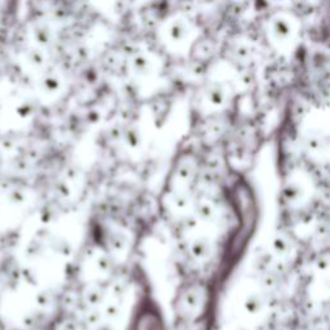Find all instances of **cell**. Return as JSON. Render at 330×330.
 I'll return each mask as SVG.
<instances>
[{
    "instance_id": "obj_1",
    "label": "cell",
    "mask_w": 330,
    "mask_h": 330,
    "mask_svg": "<svg viewBox=\"0 0 330 330\" xmlns=\"http://www.w3.org/2000/svg\"><path fill=\"white\" fill-rule=\"evenodd\" d=\"M212 303L210 286L202 280H195L184 286L178 295V310L180 317L183 321L195 324L202 321L209 311Z\"/></svg>"
},
{
    "instance_id": "obj_2",
    "label": "cell",
    "mask_w": 330,
    "mask_h": 330,
    "mask_svg": "<svg viewBox=\"0 0 330 330\" xmlns=\"http://www.w3.org/2000/svg\"><path fill=\"white\" fill-rule=\"evenodd\" d=\"M130 330H165L162 313L150 299L141 303L130 324Z\"/></svg>"
},
{
    "instance_id": "obj_3",
    "label": "cell",
    "mask_w": 330,
    "mask_h": 330,
    "mask_svg": "<svg viewBox=\"0 0 330 330\" xmlns=\"http://www.w3.org/2000/svg\"><path fill=\"white\" fill-rule=\"evenodd\" d=\"M272 33L279 40H286L292 35V26L285 18H275L272 21Z\"/></svg>"
},
{
    "instance_id": "obj_4",
    "label": "cell",
    "mask_w": 330,
    "mask_h": 330,
    "mask_svg": "<svg viewBox=\"0 0 330 330\" xmlns=\"http://www.w3.org/2000/svg\"><path fill=\"white\" fill-rule=\"evenodd\" d=\"M208 95H209L210 102L213 105H217V106L223 105L224 101H226V93H224L223 88L220 85H213L212 88L209 89V92H208Z\"/></svg>"
},
{
    "instance_id": "obj_5",
    "label": "cell",
    "mask_w": 330,
    "mask_h": 330,
    "mask_svg": "<svg viewBox=\"0 0 330 330\" xmlns=\"http://www.w3.org/2000/svg\"><path fill=\"white\" fill-rule=\"evenodd\" d=\"M236 55H238V58H241V59L249 58V55H250L249 48L245 47V45H240V47L236 49Z\"/></svg>"
},
{
    "instance_id": "obj_6",
    "label": "cell",
    "mask_w": 330,
    "mask_h": 330,
    "mask_svg": "<svg viewBox=\"0 0 330 330\" xmlns=\"http://www.w3.org/2000/svg\"><path fill=\"white\" fill-rule=\"evenodd\" d=\"M274 1H277V3H285L286 0H274Z\"/></svg>"
}]
</instances>
